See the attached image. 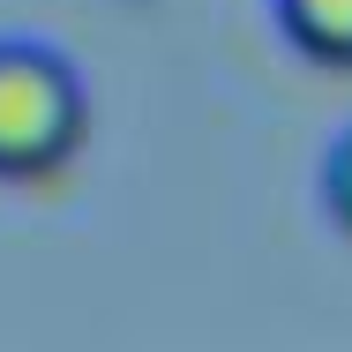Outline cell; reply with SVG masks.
<instances>
[{
    "instance_id": "1",
    "label": "cell",
    "mask_w": 352,
    "mask_h": 352,
    "mask_svg": "<svg viewBox=\"0 0 352 352\" xmlns=\"http://www.w3.org/2000/svg\"><path fill=\"white\" fill-rule=\"evenodd\" d=\"M90 142V82L45 38H0V180H53Z\"/></svg>"
},
{
    "instance_id": "2",
    "label": "cell",
    "mask_w": 352,
    "mask_h": 352,
    "mask_svg": "<svg viewBox=\"0 0 352 352\" xmlns=\"http://www.w3.org/2000/svg\"><path fill=\"white\" fill-rule=\"evenodd\" d=\"M270 15L300 60L352 75V0H270Z\"/></svg>"
},
{
    "instance_id": "3",
    "label": "cell",
    "mask_w": 352,
    "mask_h": 352,
    "mask_svg": "<svg viewBox=\"0 0 352 352\" xmlns=\"http://www.w3.org/2000/svg\"><path fill=\"white\" fill-rule=\"evenodd\" d=\"M315 188H322V217L352 240V128H345V135H330L322 165H315Z\"/></svg>"
}]
</instances>
